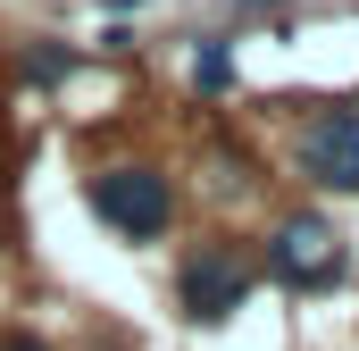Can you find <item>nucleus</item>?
Here are the masks:
<instances>
[{"instance_id": "obj_1", "label": "nucleus", "mask_w": 359, "mask_h": 351, "mask_svg": "<svg viewBox=\"0 0 359 351\" xmlns=\"http://www.w3.org/2000/svg\"><path fill=\"white\" fill-rule=\"evenodd\" d=\"M84 201H92V218L117 226L126 243H159L168 218H176V184H168L159 168H100L84 184Z\"/></svg>"}, {"instance_id": "obj_2", "label": "nucleus", "mask_w": 359, "mask_h": 351, "mask_svg": "<svg viewBox=\"0 0 359 351\" xmlns=\"http://www.w3.org/2000/svg\"><path fill=\"white\" fill-rule=\"evenodd\" d=\"M243 293H251V260H243L234 243H201V251H184L176 301H184L192 326H226V318L243 310Z\"/></svg>"}, {"instance_id": "obj_3", "label": "nucleus", "mask_w": 359, "mask_h": 351, "mask_svg": "<svg viewBox=\"0 0 359 351\" xmlns=\"http://www.w3.org/2000/svg\"><path fill=\"white\" fill-rule=\"evenodd\" d=\"M301 168L326 192H351L359 184V109H318L301 126Z\"/></svg>"}, {"instance_id": "obj_4", "label": "nucleus", "mask_w": 359, "mask_h": 351, "mask_svg": "<svg viewBox=\"0 0 359 351\" xmlns=\"http://www.w3.org/2000/svg\"><path fill=\"white\" fill-rule=\"evenodd\" d=\"M268 260L284 284H334L343 276V234L326 226V218H284L268 243Z\"/></svg>"}, {"instance_id": "obj_5", "label": "nucleus", "mask_w": 359, "mask_h": 351, "mask_svg": "<svg viewBox=\"0 0 359 351\" xmlns=\"http://www.w3.org/2000/svg\"><path fill=\"white\" fill-rule=\"evenodd\" d=\"M192 76H201V92H226V84H234V67H226V51H217V42H201Z\"/></svg>"}, {"instance_id": "obj_6", "label": "nucleus", "mask_w": 359, "mask_h": 351, "mask_svg": "<svg viewBox=\"0 0 359 351\" xmlns=\"http://www.w3.org/2000/svg\"><path fill=\"white\" fill-rule=\"evenodd\" d=\"M0 351H50V343H42L34 326H0Z\"/></svg>"}]
</instances>
